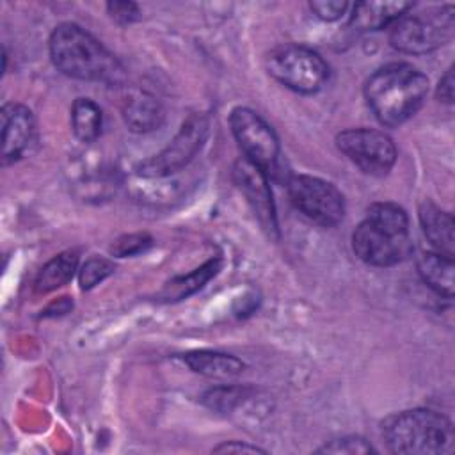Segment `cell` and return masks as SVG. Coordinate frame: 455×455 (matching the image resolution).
Instances as JSON below:
<instances>
[{"instance_id":"cell-1","label":"cell","mask_w":455,"mask_h":455,"mask_svg":"<svg viewBox=\"0 0 455 455\" xmlns=\"http://www.w3.org/2000/svg\"><path fill=\"white\" fill-rule=\"evenodd\" d=\"M428 96V78L412 64L391 62L379 68L364 84V98L384 126L411 119Z\"/></svg>"},{"instance_id":"cell-2","label":"cell","mask_w":455,"mask_h":455,"mask_svg":"<svg viewBox=\"0 0 455 455\" xmlns=\"http://www.w3.org/2000/svg\"><path fill=\"white\" fill-rule=\"evenodd\" d=\"M355 256L371 267H393L412 252L409 217L395 203H373L352 235Z\"/></svg>"},{"instance_id":"cell-3","label":"cell","mask_w":455,"mask_h":455,"mask_svg":"<svg viewBox=\"0 0 455 455\" xmlns=\"http://www.w3.org/2000/svg\"><path fill=\"white\" fill-rule=\"evenodd\" d=\"M50 57L66 76L84 82L112 84L121 80L119 60L85 28L76 23H60L50 36Z\"/></svg>"},{"instance_id":"cell-4","label":"cell","mask_w":455,"mask_h":455,"mask_svg":"<svg viewBox=\"0 0 455 455\" xmlns=\"http://www.w3.org/2000/svg\"><path fill=\"white\" fill-rule=\"evenodd\" d=\"M382 435L393 453L444 455L455 446L451 421L430 409H411L389 416Z\"/></svg>"},{"instance_id":"cell-5","label":"cell","mask_w":455,"mask_h":455,"mask_svg":"<svg viewBox=\"0 0 455 455\" xmlns=\"http://www.w3.org/2000/svg\"><path fill=\"white\" fill-rule=\"evenodd\" d=\"M409 11L391 23L389 43L395 50L411 55H423L437 50L451 39L455 27L451 4L414 14Z\"/></svg>"},{"instance_id":"cell-6","label":"cell","mask_w":455,"mask_h":455,"mask_svg":"<svg viewBox=\"0 0 455 455\" xmlns=\"http://www.w3.org/2000/svg\"><path fill=\"white\" fill-rule=\"evenodd\" d=\"M267 69L279 84L300 94L320 91L329 78V66L318 52L291 43L268 53Z\"/></svg>"},{"instance_id":"cell-7","label":"cell","mask_w":455,"mask_h":455,"mask_svg":"<svg viewBox=\"0 0 455 455\" xmlns=\"http://www.w3.org/2000/svg\"><path fill=\"white\" fill-rule=\"evenodd\" d=\"M210 132V123L201 114L188 116L174 139L156 155L142 160L137 165V174L142 178H165L187 167L201 151Z\"/></svg>"},{"instance_id":"cell-8","label":"cell","mask_w":455,"mask_h":455,"mask_svg":"<svg viewBox=\"0 0 455 455\" xmlns=\"http://www.w3.org/2000/svg\"><path fill=\"white\" fill-rule=\"evenodd\" d=\"M288 196L299 212L323 228H332L343 220V194L322 178L309 174L291 176L288 180Z\"/></svg>"},{"instance_id":"cell-9","label":"cell","mask_w":455,"mask_h":455,"mask_svg":"<svg viewBox=\"0 0 455 455\" xmlns=\"http://www.w3.org/2000/svg\"><path fill=\"white\" fill-rule=\"evenodd\" d=\"M338 149L364 174L386 176L396 162L393 140L379 130L350 128L336 137Z\"/></svg>"},{"instance_id":"cell-10","label":"cell","mask_w":455,"mask_h":455,"mask_svg":"<svg viewBox=\"0 0 455 455\" xmlns=\"http://www.w3.org/2000/svg\"><path fill=\"white\" fill-rule=\"evenodd\" d=\"M229 126L245 158L265 171L274 167L279 156V139L258 112L247 107H236L229 114Z\"/></svg>"},{"instance_id":"cell-11","label":"cell","mask_w":455,"mask_h":455,"mask_svg":"<svg viewBox=\"0 0 455 455\" xmlns=\"http://www.w3.org/2000/svg\"><path fill=\"white\" fill-rule=\"evenodd\" d=\"M233 181L236 188L245 196L258 222L270 238H277V217L268 185V176L263 167L242 156L233 165Z\"/></svg>"},{"instance_id":"cell-12","label":"cell","mask_w":455,"mask_h":455,"mask_svg":"<svg viewBox=\"0 0 455 455\" xmlns=\"http://www.w3.org/2000/svg\"><path fill=\"white\" fill-rule=\"evenodd\" d=\"M2 119V164L9 165L27 155L36 140V121L25 105L5 103L0 110Z\"/></svg>"},{"instance_id":"cell-13","label":"cell","mask_w":455,"mask_h":455,"mask_svg":"<svg viewBox=\"0 0 455 455\" xmlns=\"http://www.w3.org/2000/svg\"><path fill=\"white\" fill-rule=\"evenodd\" d=\"M121 116L128 130L135 133H148L164 123L165 112L162 103L148 91L130 89L123 96Z\"/></svg>"},{"instance_id":"cell-14","label":"cell","mask_w":455,"mask_h":455,"mask_svg":"<svg viewBox=\"0 0 455 455\" xmlns=\"http://www.w3.org/2000/svg\"><path fill=\"white\" fill-rule=\"evenodd\" d=\"M421 229L430 242V245L435 249V252L453 258L455 252V222L451 213L441 210L430 201H423L418 210Z\"/></svg>"},{"instance_id":"cell-15","label":"cell","mask_w":455,"mask_h":455,"mask_svg":"<svg viewBox=\"0 0 455 455\" xmlns=\"http://www.w3.org/2000/svg\"><path fill=\"white\" fill-rule=\"evenodd\" d=\"M411 7V2H357L352 7L350 27L361 32L380 30L395 23Z\"/></svg>"},{"instance_id":"cell-16","label":"cell","mask_w":455,"mask_h":455,"mask_svg":"<svg viewBox=\"0 0 455 455\" xmlns=\"http://www.w3.org/2000/svg\"><path fill=\"white\" fill-rule=\"evenodd\" d=\"M416 267H418L419 277L430 290H434L437 295H443L446 299L453 297V286H455L453 258L439 252H423L418 258Z\"/></svg>"},{"instance_id":"cell-17","label":"cell","mask_w":455,"mask_h":455,"mask_svg":"<svg viewBox=\"0 0 455 455\" xmlns=\"http://www.w3.org/2000/svg\"><path fill=\"white\" fill-rule=\"evenodd\" d=\"M183 359L192 371L210 379H231L240 375L245 368L238 357L217 350H194Z\"/></svg>"},{"instance_id":"cell-18","label":"cell","mask_w":455,"mask_h":455,"mask_svg":"<svg viewBox=\"0 0 455 455\" xmlns=\"http://www.w3.org/2000/svg\"><path fill=\"white\" fill-rule=\"evenodd\" d=\"M219 270H220V259H210V261L203 263L199 268L188 272L187 275H180V277L171 279L164 286V290L160 291L158 297L164 302L183 300L188 295H192L197 290H201Z\"/></svg>"},{"instance_id":"cell-19","label":"cell","mask_w":455,"mask_h":455,"mask_svg":"<svg viewBox=\"0 0 455 455\" xmlns=\"http://www.w3.org/2000/svg\"><path fill=\"white\" fill-rule=\"evenodd\" d=\"M78 256L73 251L60 252L59 256L52 258L37 274L36 277V291L37 293H48L53 291L64 284H68L76 270Z\"/></svg>"},{"instance_id":"cell-20","label":"cell","mask_w":455,"mask_h":455,"mask_svg":"<svg viewBox=\"0 0 455 455\" xmlns=\"http://www.w3.org/2000/svg\"><path fill=\"white\" fill-rule=\"evenodd\" d=\"M103 126L101 108L89 98H76L71 107V128L82 142H92L100 137Z\"/></svg>"},{"instance_id":"cell-21","label":"cell","mask_w":455,"mask_h":455,"mask_svg":"<svg viewBox=\"0 0 455 455\" xmlns=\"http://www.w3.org/2000/svg\"><path fill=\"white\" fill-rule=\"evenodd\" d=\"M245 396V389L236 387V386H220L215 389H210L204 396L203 402L215 411H231L236 407Z\"/></svg>"},{"instance_id":"cell-22","label":"cell","mask_w":455,"mask_h":455,"mask_svg":"<svg viewBox=\"0 0 455 455\" xmlns=\"http://www.w3.org/2000/svg\"><path fill=\"white\" fill-rule=\"evenodd\" d=\"M114 272V265L100 256L89 258L84 267L80 268L78 274V281H80V288L82 290H91L94 288L98 283H101L105 277H108Z\"/></svg>"},{"instance_id":"cell-23","label":"cell","mask_w":455,"mask_h":455,"mask_svg":"<svg viewBox=\"0 0 455 455\" xmlns=\"http://www.w3.org/2000/svg\"><path fill=\"white\" fill-rule=\"evenodd\" d=\"M153 243V238L148 233H130L119 236L112 245L110 252L117 258H126V256H135L149 249Z\"/></svg>"},{"instance_id":"cell-24","label":"cell","mask_w":455,"mask_h":455,"mask_svg":"<svg viewBox=\"0 0 455 455\" xmlns=\"http://www.w3.org/2000/svg\"><path fill=\"white\" fill-rule=\"evenodd\" d=\"M320 453H348V455H355V453H371L373 448L371 444L359 437V435H348V437H341L336 441H331L329 444L322 446L318 450Z\"/></svg>"},{"instance_id":"cell-25","label":"cell","mask_w":455,"mask_h":455,"mask_svg":"<svg viewBox=\"0 0 455 455\" xmlns=\"http://www.w3.org/2000/svg\"><path fill=\"white\" fill-rule=\"evenodd\" d=\"M309 9L323 21H336L347 12L348 2H345V0H313V2H309Z\"/></svg>"},{"instance_id":"cell-26","label":"cell","mask_w":455,"mask_h":455,"mask_svg":"<svg viewBox=\"0 0 455 455\" xmlns=\"http://www.w3.org/2000/svg\"><path fill=\"white\" fill-rule=\"evenodd\" d=\"M107 11L110 18L119 25H128L140 18V9L133 2H108Z\"/></svg>"},{"instance_id":"cell-27","label":"cell","mask_w":455,"mask_h":455,"mask_svg":"<svg viewBox=\"0 0 455 455\" xmlns=\"http://www.w3.org/2000/svg\"><path fill=\"white\" fill-rule=\"evenodd\" d=\"M215 453H265V450L254 446V444H247V443H240V441H229V443H222L219 446L213 448Z\"/></svg>"},{"instance_id":"cell-28","label":"cell","mask_w":455,"mask_h":455,"mask_svg":"<svg viewBox=\"0 0 455 455\" xmlns=\"http://www.w3.org/2000/svg\"><path fill=\"white\" fill-rule=\"evenodd\" d=\"M437 98L443 103H453V69L450 68L437 85Z\"/></svg>"}]
</instances>
